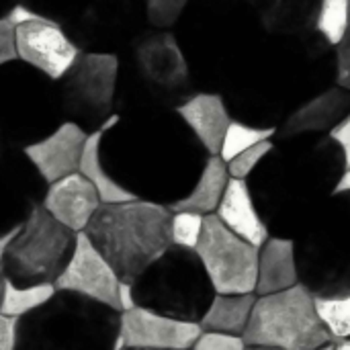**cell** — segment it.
Instances as JSON below:
<instances>
[{"mask_svg": "<svg viewBox=\"0 0 350 350\" xmlns=\"http://www.w3.org/2000/svg\"><path fill=\"white\" fill-rule=\"evenodd\" d=\"M100 158L133 199L172 207L193 191L209 152L176 111H144L103 135Z\"/></svg>", "mask_w": 350, "mask_h": 350, "instance_id": "obj_1", "label": "cell"}, {"mask_svg": "<svg viewBox=\"0 0 350 350\" xmlns=\"http://www.w3.org/2000/svg\"><path fill=\"white\" fill-rule=\"evenodd\" d=\"M332 84L336 53L320 33L265 35L221 94L236 121L277 131L291 113Z\"/></svg>", "mask_w": 350, "mask_h": 350, "instance_id": "obj_2", "label": "cell"}, {"mask_svg": "<svg viewBox=\"0 0 350 350\" xmlns=\"http://www.w3.org/2000/svg\"><path fill=\"white\" fill-rule=\"evenodd\" d=\"M345 168L342 150L330 135L275 139L246 178L269 234L295 240L334 197Z\"/></svg>", "mask_w": 350, "mask_h": 350, "instance_id": "obj_3", "label": "cell"}, {"mask_svg": "<svg viewBox=\"0 0 350 350\" xmlns=\"http://www.w3.org/2000/svg\"><path fill=\"white\" fill-rule=\"evenodd\" d=\"M176 25L195 84L209 92H224L267 35L246 0H191Z\"/></svg>", "mask_w": 350, "mask_h": 350, "instance_id": "obj_4", "label": "cell"}, {"mask_svg": "<svg viewBox=\"0 0 350 350\" xmlns=\"http://www.w3.org/2000/svg\"><path fill=\"white\" fill-rule=\"evenodd\" d=\"M170 221V207L131 199L123 203H103L84 234L119 279L133 283L172 246Z\"/></svg>", "mask_w": 350, "mask_h": 350, "instance_id": "obj_5", "label": "cell"}, {"mask_svg": "<svg viewBox=\"0 0 350 350\" xmlns=\"http://www.w3.org/2000/svg\"><path fill=\"white\" fill-rule=\"evenodd\" d=\"M121 312L78 293L55 295L16 320V350H115Z\"/></svg>", "mask_w": 350, "mask_h": 350, "instance_id": "obj_6", "label": "cell"}, {"mask_svg": "<svg viewBox=\"0 0 350 350\" xmlns=\"http://www.w3.org/2000/svg\"><path fill=\"white\" fill-rule=\"evenodd\" d=\"M299 283L318 299L350 295V193H336L295 238Z\"/></svg>", "mask_w": 350, "mask_h": 350, "instance_id": "obj_7", "label": "cell"}, {"mask_svg": "<svg viewBox=\"0 0 350 350\" xmlns=\"http://www.w3.org/2000/svg\"><path fill=\"white\" fill-rule=\"evenodd\" d=\"M135 306L199 324L215 299V287L193 248L170 246L133 283Z\"/></svg>", "mask_w": 350, "mask_h": 350, "instance_id": "obj_8", "label": "cell"}, {"mask_svg": "<svg viewBox=\"0 0 350 350\" xmlns=\"http://www.w3.org/2000/svg\"><path fill=\"white\" fill-rule=\"evenodd\" d=\"M242 338L248 347L279 350H316L334 340L320 316L318 297L301 283L256 297Z\"/></svg>", "mask_w": 350, "mask_h": 350, "instance_id": "obj_9", "label": "cell"}, {"mask_svg": "<svg viewBox=\"0 0 350 350\" xmlns=\"http://www.w3.org/2000/svg\"><path fill=\"white\" fill-rule=\"evenodd\" d=\"M76 236L39 205L0 258L6 281L18 287L53 285L72 258Z\"/></svg>", "mask_w": 350, "mask_h": 350, "instance_id": "obj_10", "label": "cell"}, {"mask_svg": "<svg viewBox=\"0 0 350 350\" xmlns=\"http://www.w3.org/2000/svg\"><path fill=\"white\" fill-rule=\"evenodd\" d=\"M131 59L142 82L137 92L142 109L176 111V107L201 92L174 31L154 29L142 33L131 45Z\"/></svg>", "mask_w": 350, "mask_h": 350, "instance_id": "obj_11", "label": "cell"}, {"mask_svg": "<svg viewBox=\"0 0 350 350\" xmlns=\"http://www.w3.org/2000/svg\"><path fill=\"white\" fill-rule=\"evenodd\" d=\"M121 64L113 51L80 53L62 78V109L66 121L78 123L88 133L100 129L115 115Z\"/></svg>", "mask_w": 350, "mask_h": 350, "instance_id": "obj_12", "label": "cell"}, {"mask_svg": "<svg viewBox=\"0 0 350 350\" xmlns=\"http://www.w3.org/2000/svg\"><path fill=\"white\" fill-rule=\"evenodd\" d=\"M217 295L256 291L258 248L230 232L217 215H205L203 234L195 248Z\"/></svg>", "mask_w": 350, "mask_h": 350, "instance_id": "obj_13", "label": "cell"}, {"mask_svg": "<svg viewBox=\"0 0 350 350\" xmlns=\"http://www.w3.org/2000/svg\"><path fill=\"white\" fill-rule=\"evenodd\" d=\"M47 185L27 156L0 146V258L27 217L41 205Z\"/></svg>", "mask_w": 350, "mask_h": 350, "instance_id": "obj_14", "label": "cell"}, {"mask_svg": "<svg viewBox=\"0 0 350 350\" xmlns=\"http://www.w3.org/2000/svg\"><path fill=\"white\" fill-rule=\"evenodd\" d=\"M14 45L18 59L49 80H62L82 53L80 45L51 18L14 27Z\"/></svg>", "mask_w": 350, "mask_h": 350, "instance_id": "obj_15", "label": "cell"}, {"mask_svg": "<svg viewBox=\"0 0 350 350\" xmlns=\"http://www.w3.org/2000/svg\"><path fill=\"white\" fill-rule=\"evenodd\" d=\"M55 291L78 293L82 297L94 299L103 306H109L121 312L119 306V287L121 279L107 262V258L94 248L84 232L76 236V246L72 258L68 260L64 273L53 283Z\"/></svg>", "mask_w": 350, "mask_h": 350, "instance_id": "obj_16", "label": "cell"}, {"mask_svg": "<svg viewBox=\"0 0 350 350\" xmlns=\"http://www.w3.org/2000/svg\"><path fill=\"white\" fill-rule=\"evenodd\" d=\"M201 332L199 324L133 308L121 314L115 350H191Z\"/></svg>", "mask_w": 350, "mask_h": 350, "instance_id": "obj_17", "label": "cell"}, {"mask_svg": "<svg viewBox=\"0 0 350 350\" xmlns=\"http://www.w3.org/2000/svg\"><path fill=\"white\" fill-rule=\"evenodd\" d=\"M88 131L74 121H62L45 137L23 148L45 185H51L80 170V160L88 139Z\"/></svg>", "mask_w": 350, "mask_h": 350, "instance_id": "obj_18", "label": "cell"}, {"mask_svg": "<svg viewBox=\"0 0 350 350\" xmlns=\"http://www.w3.org/2000/svg\"><path fill=\"white\" fill-rule=\"evenodd\" d=\"M350 113V90L332 84L295 113H291L275 131V139H291L299 135H330Z\"/></svg>", "mask_w": 350, "mask_h": 350, "instance_id": "obj_19", "label": "cell"}, {"mask_svg": "<svg viewBox=\"0 0 350 350\" xmlns=\"http://www.w3.org/2000/svg\"><path fill=\"white\" fill-rule=\"evenodd\" d=\"M41 205L62 226L80 234L86 230L103 201L94 185L84 174L74 172L47 185Z\"/></svg>", "mask_w": 350, "mask_h": 350, "instance_id": "obj_20", "label": "cell"}, {"mask_svg": "<svg viewBox=\"0 0 350 350\" xmlns=\"http://www.w3.org/2000/svg\"><path fill=\"white\" fill-rule=\"evenodd\" d=\"M176 115L187 123V127L203 144L209 156H219L224 135L234 121L221 92L201 90L176 107Z\"/></svg>", "mask_w": 350, "mask_h": 350, "instance_id": "obj_21", "label": "cell"}, {"mask_svg": "<svg viewBox=\"0 0 350 350\" xmlns=\"http://www.w3.org/2000/svg\"><path fill=\"white\" fill-rule=\"evenodd\" d=\"M215 215L230 232H234L236 236H240L256 248H260L271 238L246 180L230 176L228 189Z\"/></svg>", "mask_w": 350, "mask_h": 350, "instance_id": "obj_22", "label": "cell"}, {"mask_svg": "<svg viewBox=\"0 0 350 350\" xmlns=\"http://www.w3.org/2000/svg\"><path fill=\"white\" fill-rule=\"evenodd\" d=\"M299 285V269L295 240L271 236L258 248V279L256 295H271Z\"/></svg>", "mask_w": 350, "mask_h": 350, "instance_id": "obj_23", "label": "cell"}, {"mask_svg": "<svg viewBox=\"0 0 350 350\" xmlns=\"http://www.w3.org/2000/svg\"><path fill=\"white\" fill-rule=\"evenodd\" d=\"M267 35H301L316 27L322 0H246Z\"/></svg>", "mask_w": 350, "mask_h": 350, "instance_id": "obj_24", "label": "cell"}, {"mask_svg": "<svg viewBox=\"0 0 350 350\" xmlns=\"http://www.w3.org/2000/svg\"><path fill=\"white\" fill-rule=\"evenodd\" d=\"M230 183L228 164L219 156H209L199 180L195 183L193 191L174 203L172 211H195L201 215H213L224 199V193Z\"/></svg>", "mask_w": 350, "mask_h": 350, "instance_id": "obj_25", "label": "cell"}, {"mask_svg": "<svg viewBox=\"0 0 350 350\" xmlns=\"http://www.w3.org/2000/svg\"><path fill=\"white\" fill-rule=\"evenodd\" d=\"M256 297H258L256 293L215 295L207 314L199 322L201 330L244 336L250 316H252V310H254V304H256Z\"/></svg>", "mask_w": 350, "mask_h": 350, "instance_id": "obj_26", "label": "cell"}, {"mask_svg": "<svg viewBox=\"0 0 350 350\" xmlns=\"http://www.w3.org/2000/svg\"><path fill=\"white\" fill-rule=\"evenodd\" d=\"M55 295L53 285H31L18 287L4 279L2 295H0V314L12 320H21L31 312L45 306Z\"/></svg>", "mask_w": 350, "mask_h": 350, "instance_id": "obj_27", "label": "cell"}, {"mask_svg": "<svg viewBox=\"0 0 350 350\" xmlns=\"http://www.w3.org/2000/svg\"><path fill=\"white\" fill-rule=\"evenodd\" d=\"M350 25V0H322L314 31L320 33L334 49L345 39Z\"/></svg>", "mask_w": 350, "mask_h": 350, "instance_id": "obj_28", "label": "cell"}, {"mask_svg": "<svg viewBox=\"0 0 350 350\" xmlns=\"http://www.w3.org/2000/svg\"><path fill=\"white\" fill-rule=\"evenodd\" d=\"M267 139H275V129H260V127H252L248 123L242 121H232L226 135H224V144L219 150V158L228 164L230 160H234L238 154L246 152L248 148L267 142Z\"/></svg>", "mask_w": 350, "mask_h": 350, "instance_id": "obj_29", "label": "cell"}, {"mask_svg": "<svg viewBox=\"0 0 350 350\" xmlns=\"http://www.w3.org/2000/svg\"><path fill=\"white\" fill-rule=\"evenodd\" d=\"M203 226H205V215H201V213L172 211V221H170L172 244L195 250L199 244V238L203 234Z\"/></svg>", "mask_w": 350, "mask_h": 350, "instance_id": "obj_30", "label": "cell"}, {"mask_svg": "<svg viewBox=\"0 0 350 350\" xmlns=\"http://www.w3.org/2000/svg\"><path fill=\"white\" fill-rule=\"evenodd\" d=\"M318 310L334 340L350 338V295L338 299H318Z\"/></svg>", "mask_w": 350, "mask_h": 350, "instance_id": "obj_31", "label": "cell"}, {"mask_svg": "<svg viewBox=\"0 0 350 350\" xmlns=\"http://www.w3.org/2000/svg\"><path fill=\"white\" fill-rule=\"evenodd\" d=\"M191 0H144L146 21L152 29L172 31Z\"/></svg>", "mask_w": 350, "mask_h": 350, "instance_id": "obj_32", "label": "cell"}, {"mask_svg": "<svg viewBox=\"0 0 350 350\" xmlns=\"http://www.w3.org/2000/svg\"><path fill=\"white\" fill-rule=\"evenodd\" d=\"M275 146V139H267V142H260L252 148H248L246 152L238 154L234 160L228 162V172L232 178H240V180H246L256 168L258 164L265 160V156L273 150Z\"/></svg>", "mask_w": 350, "mask_h": 350, "instance_id": "obj_33", "label": "cell"}, {"mask_svg": "<svg viewBox=\"0 0 350 350\" xmlns=\"http://www.w3.org/2000/svg\"><path fill=\"white\" fill-rule=\"evenodd\" d=\"M248 345L242 336L221 334V332H201L191 350H246Z\"/></svg>", "mask_w": 350, "mask_h": 350, "instance_id": "obj_34", "label": "cell"}, {"mask_svg": "<svg viewBox=\"0 0 350 350\" xmlns=\"http://www.w3.org/2000/svg\"><path fill=\"white\" fill-rule=\"evenodd\" d=\"M336 84L350 90V25L345 39L336 45Z\"/></svg>", "mask_w": 350, "mask_h": 350, "instance_id": "obj_35", "label": "cell"}, {"mask_svg": "<svg viewBox=\"0 0 350 350\" xmlns=\"http://www.w3.org/2000/svg\"><path fill=\"white\" fill-rule=\"evenodd\" d=\"M16 59L18 55L14 45V25L6 16H2L0 18V68Z\"/></svg>", "mask_w": 350, "mask_h": 350, "instance_id": "obj_36", "label": "cell"}, {"mask_svg": "<svg viewBox=\"0 0 350 350\" xmlns=\"http://www.w3.org/2000/svg\"><path fill=\"white\" fill-rule=\"evenodd\" d=\"M6 18H8L14 27H18V25H23V23L49 21L47 14H41V12H37V10H33V8H27L25 4H14V6L10 8V12L6 14Z\"/></svg>", "mask_w": 350, "mask_h": 350, "instance_id": "obj_37", "label": "cell"}, {"mask_svg": "<svg viewBox=\"0 0 350 350\" xmlns=\"http://www.w3.org/2000/svg\"><path fill=\"white\" fill-rule=\"evenodd\" d=\"M0 350H16V320L0 314Z\"/></svg>", "mask_w": 350, "mask_h": 350, "instance_id": "obj_38", "label": "cell"}, {"mask_svg": "<svg viewBox=\"0 0 350 350\" xmlns=\"http://www.w3.org/2000/svg\"><path fill=\"white\" fill-rule=\"evenodd\" d=\"M330 137L340 146L342 156H345V162H347V168H350V113L349 117L336 129H332Z\"/></svg>", "mask_w": 350, "mask_h": 350, "instance_id": "obj_39", "label": "cell"}, {"mask_svg": "<svg viewBox=\"0 0 350 350\" xmlns=\"http://www.w3.org/2000/svg\"><path fill=\"white\" fill-rule=\"evenodd\" d=\"M119 306H121V314L123 312H129L135 306V297H133V289H131V283H125L121 281V287H119Z\"/></svg>", "mask_w": 350, "mask_h": 350, "instance_id": "obj_40", "label": "cell"}, {"mask_svg": "<svg viewBox=\"0 0 350 350\" xmlns=\"http://www.w3.org/2000/svg\"><path fill=\"white\" fill-rule=\"evenodd\" d=\"M336 193H350V168H345V172H342V176H340V180L336 185Z\"/></svg>", "mask_w": 350, "mask_h": 350, "instance_id": "obj_41", "label": "cell"}, {"mask_svg": "<svg viewBox=\"0 0 350 350\" xmlns=\"http://www.w3.org/2000/svg\"><path fill=\"white\" fill-rule=\"evenodd\" d=\"M336 350H350V338H340V340H334Z\"/></svg>", "mask_w": 350, "mask_h": 350, "instance_id": "obj_42", "label": "cell"}, {"mask_svg": "<svg viewBox=\"0 0 350 350\" xmlns=\"http://www.w3.org/2000/svg\"><path fill=\"white\" fill-rule=\"evenodd\" d=\"M316 350H336V345H334V340H332V342H328V345H324V347H320V349Z\"/></svg>", "mask_w": 350, "mask_h": 350, "instance_id": "obj_43", "label": "cell"}, {"mask_svg": "<svg viewBox=\"0 0 350 350\" xmlns=\"http://www.w3.org/2000/svg\"><path fill=\"white\" fill-rule=\"evenodd\" d=\"M4 271H2V262H0V295H2V285H4Z\"/></svg>", "mask_w": 350, "mask_h": 350, "instance_id": "obj_44", "label": "cell"}, {"mask_svg": "<svg viewBox=\"0 0 350 350\" xmlns=\"http://www.w3.org/2000/svg\"><path fill=\"white\" fill-rule=\"evenodd\" d=\"M246 350H279V349H262V347H248Z\"/></svg>", "mask_w": 350, "mask_h": 350, "instance_id": "obj_45", "label": "cell"}]
</instances>
